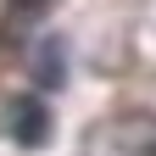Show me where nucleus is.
<instances>
[{
    "label": "nucleus",
    "mask_w": 156,
    "mask_h": 156,
    "mask_svg": "<svg viewBox=\"0 0 156 156\" xmlns=\"http://www.w3.org/2000/svg\"><path fill=\"white\" fill-rule=\"evenodd\" d=\"M84 156H156V112H117L84 134Z\"/></svg>",
    "instance_id": "obj_1"
},
{
    "label": "nucleus",
    "mask_w": 156,
    "mask_h": 156,
    "mask_svg": "<svg viewBox=\"0 0 156 156\" xmlns=\"http://www.w3.org/2000/svg\"><path fill=\"white\" fill-rule=\"evenodd\" d=\"M6 128H11V140L23 145V151L50 145V106L39 101V95H23V101L6 106Z\"/></svg>",
    "instance_id": "obj_2"
},
{
    "label": "nucleus",
    "mask_w": 156,
    "mask_h": 156,
    "mask_svg": "<svg viewBox=\"0 0 156 156\" xmlns=\"http://www.w3.org/2000/svg\"><path fill=\"white\" fill-rule=\"evenodd\" d=\"M34 78H39V84H45V89H62L67 84V45H62V39H39V50H34Z\"/></svg>",
    "instance_id": "obj_3"
},
{
    "label": "nucleus",
    "mask_w": 156,
    "mask_h": 156,
    "mask_svg": "<svg viewBox=\"0 0 156 156\" xmlns=\"http://www.w3.org/2000/svg\"><path fill=\"white\" fill-rule=\"evenodd\" d=\"M45 6H50V0H11L6 11H11V23H17V17H23V23H28V17H39Z\"/></svg>",
    "instance_id": "obj_4"
}]
</instances>
